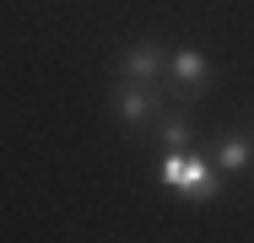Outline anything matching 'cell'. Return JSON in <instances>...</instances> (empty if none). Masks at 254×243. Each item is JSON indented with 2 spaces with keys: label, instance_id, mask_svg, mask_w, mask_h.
Returning a JSON list of instances; mask_svg holds the SVG:
<instances>
[{
  "label": "cell",
  "instance_id": "obj_3",
  "mask_svg": "<svg viewBox=\"0 0 254 243\" xmlns=\"http://www.w3.org/2000/svg\"><path fill=\"white\" fill-rule=\"evenodd\" d=\"M222 184H227V173L211 162V151H195V146H190V157H184V179L173 184V194L190 200V205H216V200H222Z\"/></svg>",
  "mask_w": 254,
  "mask_h": 243
},
{
  "label": "cell",
  "instance_id": "obj_7",
  "mask_svg": "<svg viewBox=\"0 0 254 243\" xmlns=\"http://www.w3.org/2000/svg\"><path fill=\"white\" fill-rule=\"evenodd\" d=\"M184 157H190V151H162V157H157V184L168 194H173V184L184 179Z\"/></svg>",
  "mask_w": 254,
  "mask_h": 243
},
{
  "label": "cell",
  "instance_id": "obj_6",
  "mask_svg": "<svg viewBox=\"0 0 254 243\" xmlns=\"http://www.w3.org/2000/svg\"><path fill=\"white\" fill-rule=\"evenodd\" d=\"M152 141L162 146V151H190V146H195V103H179V97H173V103L157 114Z\"/></svg>",
  "mask_w": 254,
  "mask_h": 243
},
{
  "label": "cell",
  "instance_id": "obj_5",
  "mask_svg": "<svg viewBox=\"0 0 254 243\" xmlns=\"http://www.w3.org/2000/svg\"><path fill=\"white\" fill-rule=\"evenodd\" d=\"M205 146H211V162H216L227 179H238V173L254 168V135H249V124H227V130H216Z\"/></svg>",
  "mask_w": 254,
  "mask_h": 243
},
{
  "label": "cell",
  "instance_id": "obj_8",
  "mask_svg": "<svg viewBox=\"0 0 254 243\" xmlns=\"http://www.w3.org/2000/svg\"><path fill=\"white\" fill-rule=\"evenodd\" d=\"M249 135H254V124H249Z\"/></svg>",
  "mask_w": 254,
  "mask_h": 243
},
{
  "label": "cell",
  "instance_id": "obj_2",
  "mask_svg": "<svg viewBox=\"0 0 254 243\" xmlns=\"http://www.w3.org/2000/svg\"><path fill=\"white\" fill-rule=\"evenodd\" d=\"M211 81H216V65H211L205 49H195V44L168 49V92L179 97V103H200L211 92Z\"/></svg>",
  "mask_w": 254,
  "mask_h": 243
},
{
  "label": "cell",
  "instance_id": "obj_4",
  "mask_svg": "<svg viewBox=\"0 0 254 243\" xmlns=\"http://www.w3.org/2000/svg\"><path fill=\"white\" fill-rule=\"evenodd\" d=\"M114 76L119 81H168V44L157 38H135L114 54Z\"/></svg>",
  "mask_w": 254,
  "mask_h": 243
},
{
  "label": "cell",
  "instance_id": "obj_1",
  "mask_svg": "<svg viewBox=\"0 0 254 243\" xmlns=\"http://www.w3.org/2000/svg\"><path fill=\"white\" fill-rule=\"evenodd\" d=\"M173 103L168 81H119L114 76V92H108V114L125 135H146L157 124V114Z\"/></svg>",
  "mask_w": 254,
  "mask_h": 243
}]
</instances>
